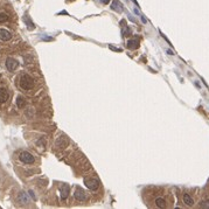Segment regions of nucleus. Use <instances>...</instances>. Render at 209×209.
<instances>
[{
  "label": "nucleus",
  "mask_w": 209,
  "mask_h": 209,
  "mask_svg": "<svg viewBox=\"0 0 209 209\" xmlns=\"http://www.w3.org/2000/svg\"><path fill=\"white\" fill-rule=\"evenodd\" d=\"M8 92L5 88H0V103H5L8 99Z\"/></svg>",
  "instance_id": "ddd939ff"
},
{
  "label": "nucleus",
  "mask_w": 209,
  "mask_h": 209,
  "mask_svg": "<svg viewBox=\"0 0 209 209\" xmlns=\"http://www.w3.org/2000/svg\"><path fill=\"white\" fill-rule=\"evenodd\" d=\"M19 159L22 161L23 164H27V165H31L35 161L34 156H33L32 153H29V152H27V151L21 152V153L19 154Z\"/></svg>",
  "instance_id": "f03ea898"
},
{
  "label": "nucleus",
  "mask_w": 209,
  "mask_h": 209,
  "mask_svg": "<svg viewBox=\"0 0 209 209\" xmlns=\"http://www.w3.org/2000/svg\"><path fill=\"white\" fill-rule=\"evenodd\" d=\"M182 200H183V203H185L187 207H193V206H194V200H193V197H192L189 194H183Z\"/></svg>",
  "instance_id": "9b49d317"
},
{
  "label": "nucleus",
  "mask_w": 209,
  "mask_h": 209,
  "mask_svg": "<svg viewBox=\"0 0 209 209\" xmlns=\"http://www.w3.org/2000/svg\"><path fill=\"white\" fill-rule=\"evenodd\" d=\"M84 185L90 191H96L98 187H99V181H98L97 179L88 178V179H84Z\"/></svg>",
  "instance_id": "7ed1b4c3"
},
{
  "label": "nucleus",
  "mask_w": 209,
  "mask_h": 209,
  "mask_svg": "<svg viewBox=\"0 0 209 209\" xmlns=\"http://www.w3.org/2000/svg\"><path fill=\"white\" fill-rule=\"evenodd\" d=\"M111 8L113 11H116L117 13H122L123 12V4L120 2L119 0H113L111 4Z\"/></svg>",
  "instance_id": "9d476101"
},
{
  "label": "nucleus",
  "mask_w": 209,
  "mask_h": 209,
  "mask_svg": "<svg viewBox=\"0 0 209 209\" xmlns=\"http://www.w3.org/2000/svg\"><path fill=\"white\" fill-rule=\"evenodd\" d=\"M154 203H156V206L158 207V208H166L167 207V201L165 200L164 197H157L156 200H154Z\"/></svg>",
  "instance_id": "f8f14e48"
},
{
  "label": "nucleus",
  "mask_w": 209,
  "mask_h": 209,
  "mask_svg": "<svg viewBox=\"0 0 209 209\" xmlns=\"http://www.w3.org/2000/svg\"><path fill=\"white\" fill-rule=\"evenodd\" d=\"M74 196H75V199H77L78 201H85L87 200V194H85V192L83 191L81 187H76L75 193H74Z\"/></svg>",
  "instance_id": "39448f33"
},
{
  "label": "nucleus",
  "mask_w": 209,
  "mask_h": 209,
  "mask_svg": "<svg viewBox=\"0 0 209 209\" xmlns=\"http://www.w3.org/2000/svg\"><path fill=\"white\" fill-rule=\"evenodd\" d=\"M69 192H70V186H69V185H62L61 189H60L61 200H62V201L67 200V197L69 196Z\"/></svg>",
  "instance_id": "423d86ee"
},
{
  "label": "nucleus",
  "mask_w": 209,
  "mask_h": 209,
  "mask_svg": "<svg viewBox=\"0 0 209 209\" xmlns=\"http://www.w3.org/2000/svg\"><path fill=\"white\" fill-rule=\"evenodd\" d=\"M34 81L32 78L29 75H27V74H22V75L20 76V82H19V84H20V88L23 90H31L33 88V83Z\"/></svg>",
  "instance_id": "f257e3e1"
},
{
  "label": "nucleus",
  "mask_w": 209,
  "mask_h": 209,
  "mask_svg": "<svg viewBox=\"0 0 209 209\" xmlns=\"http://www.w3.org/2000/svg\"><path fill=\"white\" fill-rule=\"evenodd\" d=\"M29 195H31L32 197L34 199V200H35V199H36V197H35V195H34V193H33V192H32V191H29Z\"/></svg>",
  "instance_id": "aec40b11"
},
{
  "label": "nucleus",
  "mask_w": 209,
  "mask_h": 209,
  "mask_svg": "<svg viewBox=\"0 0 209 209\" xmlns=\"http://www.w3.org/2000/svg\"><path fill=\"white\" fill-rule=\"evenodd\" d=\"M17 107H18L19 109H22V107H26V99H25L22 96H19V97L17 98Z\"/></svg>",
  "instance_id": "4468645a"
},
{
  "label": "nucleus",
  "mask_w": 209,
  "mask_h": 209,
  "mask_svg": "<svg viewBox=\"0 0 209 209\" xmlns=\"http://www.w3.org/2000/svg\"><path fill=\"white\" fill-rule=\"evenodd\" d=\"M167 53H168L169 55H174V53L172 52V50H167Z\"/></svg>",
  "instance_id": "412c9836"
},
{
  "label": "nucleus",
  "mask_w": 209,
  "mask_h": 209,
  "mask_svg": "<svg viewBox=\"0 0 209 209\" xmlns=\"http://www.w3.org/2000/svg\"><path fill=\"white\" fill-rule=\"evenodd\" d=\"M6 68L8 69L9 71H14L17 68H18V66H19V63H18V61L15 60V58H13V57H8L7 60H6Z\"/></svg>",
  "instance_id": "20e7f679"
},
{
  "label": "nucleus",
  "mask_w": 209,
  "mask_h": 209,
  "mask_svg": "<svg viewBox=\"0 0 209 209\" xmlns=\"http://www.w3.org/2000/svg\"><path fill=\"white\" fill-rule=\"evenodd\" d=\"M127 47L130 49H137L139 47V41L138 40H129L127 41Z\"/></svg>",
  "instance_id": "2eb2a0df"
},
{
  "label": "nucleus",
  "mask_w": 209,
  "mask_h": 209,
  "mask_svg": "<svg viewBox=\"0 0 209 209\" xmlns=\"http://www.w3.org/2000/svg\"><path fill=\"white\" fill-rule=\"evenodd\" d=\"M68 144H69V142H68V139L64 137V136H61V137H58L57 140H56V147H58V148H64V147L68 146Z\"/></svg>",
  "instance_id": "0eeeda50"
},
{
  "label": "nucleus",
  "mask_w": 209,
  "mask_h": 209,
  "mask_svg": "<svg viewBox=\"0 0 209 209\" xmlns=\"http://www.w3.org/2000/svg\"><path fill=\"white\" fill-rule=\"evenodd\" d=\"M201 208H209V200H205V201H202L201 202V205H200Z\"/></svg>",
  "instance_id": "a211bd4d"
},
{
  "label": "nucleus",
  "mask_w": 209,
  "mask_h": 209,
  "mask_svg": "<svg viewBox=\"0 0 209 209\" xmlns=\"http://www.w3.org/2000/svg\"><path fill=\"white\" fill-rule=\"evenodd\" d=\"M99 1H101L102 4H104V5H107L109 2H110V1H111V0H99Z\"/></svg>",
  "instance_id": "6ab92c4d"
},
{
  "label": "nucleus",
  "mask_w": 209,
  "mask_h": 209,
  "mask_svg": "<svg viewBox=\"0 0 209 209\" xmlns=\"http://www.w3.org/2000/svg\"><path fill=\"white\" fill-rule=\"evenodd\" d=\"M7 19H8L7 14L0 13V23H1V22H5V21H7Z\"/></svg>",
  "instance_id": "f3484780"
},
{
  "label": "nucleus",
  "mask_w": 209,
  "mask_h": 209,
  "mask_svg": "<svg viewBox=\"0 0 209 209\" xmlns=\"http://www.w3.org/2000/svg\"><path fill=\"white\" fill-rule=\"evenodd\" d=\"M142 22H146V19L144 18V17H142Z\"/></svg>",
  "instance_id": "4be33fe9"
},
{
  "label": "nucleus",
  "mask_w": 209,
  "mask_h": 209,
  "mask_svg": "<svg viewBox=\"0 0 209 209\" xmlns=\"http://www.w3.org/2000/svg\"><path fill=\"white\" fill-rule=\"evenodd\" d=\"M23 21H25V23H26L27 25V27H28V29H34V28H35V26H34V23L32 22L31 21V19H29V17H28V15H25V17H23Z\"/></svg>",
  "instance_id": "dca6fc26"
},
{
  "label": "nucleus",
  "mask_w": 209,
  "mask_h": 209,
  "mask_svg": "<svg viewBox=\"0 0 209 209\" xmlns=\"http://www.w3.org/2000/svg\"><path fill=\"white\" fill-rule=\"evenodd\" d=\"M18 202L19 203H21V205H28L29 203V197H28V195H27L25 192H21V193H19L18 194Z\"/></svg>",
  "instance_id": "6e6552de"
},
{
  "label": "nucleus",
  "mask_w": 209,
  "mask_h": 209,
  "mask_svg": "<svg viewBox=\"0 0 209 209\" xmlns=\"http://www.w3.org/2000/svg\"><path fill=\"white\" fill-rule=\"evenodd\" d=\"M11 39H12V34H11V32H8L7 29L1 28V29H0V40L1 41H9Z\"/></svg>",
  "instance_id": "1a4fd4ad"
}]
</instances>
